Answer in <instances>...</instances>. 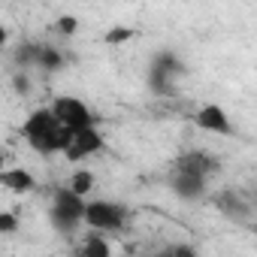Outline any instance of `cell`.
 <instances>
[{
  "mask_svg": "<svg viewBox=\"0 0 257 257\" xmlns=\"http://www.w3.org/2000/svg\"><path fill=\"white\" fill-rule=\"evenodd\" d=\"M0 182H4L10 191H16V194L34 188V176L28 170H4V173H0Z\"/></svg>",
  "mask_w": 257,
  "mask_h": 257,
  "instance_id": "obj_8",
  "label": "cell"
},
{
  "mask_svg": "<svg viewBox=\"0 0 257 257\" xmlns=\"http://www.w3.org/2000/svg\"><path fill=\"white\" fill-rule=\"evenodd\" d=\"M82 257H109V245H106L100 236H91V239H85V245H82Z\"/></svg>",
  "mask_w": 257,
  "mask_h": 257,
  "instance_id": "obj_11",
  "label": "cell"
},
{
  "mask_svg": "<svg viewBox=\"0 0 257 257\" xmlns=\"http://www.w3.org/2000/svg\"><path fill=\"white\" fill-rule=\"evenodd\" d=\"M7 43V28H0V46Z\"/></svg>",
  "mask_w": 257,
  "mask_h": 257,
  "instance_id": "obj_19",
  "label": "cell"
},
{
  "mask_svg": "<svg viewBox=\"0 0 257 257\" xmlns=\"http://www.w3.org/2000/svg\"><path fill=\"white\" fill-rule=\"evenodd\" d=\"M55 127H61L58 121H55V115H52V109H40V112H34L31 118H28V124H25V137L31 140V146H37L40 140H46Z\"/></svg>",
  "mask_w": 257,
  "mask_h": 257,
  "instance_id": "obj_4",
  "label": "cell"
},
{
  "mask_svg": "<svg viewBox=\"0 0 257 257\" xmlns=\"http://www.w3.org/2000/svg\"><path fill=\"white\" fill-rule=\"evenodd\" d=\"M197 124L206 127V131H215V134H230V121L221 106H203L197 115Z\"/></svg>",
  "mask_w": 257,
  "mask_h": 257,
  "instance_id": "obj_5",
  "label": "cell"
},
{
  "mask_svg": "<svg viewBox=\"0 0 257 257\" xmlns=\"http://www.w3.org/2000/svg\"><path fill=\"white\" fill-rule=\"evenodd\" d=\"M91 227L97 230H118L127 218V212L115 203H88L85 206V215H82Z\"/></svg>",
  "mask_w": 257,
  "mask_h": 257,
  "instance_id": "obj_2",
  "label": "cell"
},
{
  "mask_svg": "<svg viewBox=\"0 0 257 257\" xmlns=\"http://www.w3.org/2000/svg\"><path fill=\"white\" fill-rule=\"evenodd\" d=\"M37 64H40L43 70H58V67L64 64V58H61V52H58V49H49V46H40V55H37Z\"/></svg>",
  "mask_w": 257,
  "mask_h": 257,
  "instance_id": "obj_10",
  "label": "cell"
},
{
  "mask_svg": "<svg viewBox=\"0 0 257 257\" xmlns=\"http://www.w3.org/2000/svg\"><path fill=\"white\" fill-rule=\"evenodd\" d=\"M215 167H218V164H215V158H209V155H188V158L179 161V170H176V173H188V176L206 179V173H212Z\"/></svg>",
  "mask_w": 257,
  "mask_h": 257,
  "instance_id": "obj_6",
  "label": "cell"
},
{
  "mask_svg": "<svg viewBox=\"0 0 257 257\" xmlns=\"http://www.w3.org/2000/svg\"><path fill=\"white\" fill-rule=\"evenodd\" d=\"M19 227V218L10 215V212H0V233H13Z\"/></svg>",
  "mask_w": 257,
  "mask_h": 257,
  "instance_id": "obj_15",
  "label": "cell"
},
{
  "mask_svg": "<svg viewBox=\"0 0 257 257\" xmlns=\"http://www.w3.org/2000/svg\"><path fill=\"white\" fill-rule=\"evenodd\" d=\"M131 37H134V31H127V28H115V31H109V34H106V43H112V46H115V43H124V40H131Z\"/></svg>",
  "mask_w": 257,
  "mask_h": 257,
  "instance_id": "obj_14",
  "label": "cell"
},
{
  "mask_svg": "<svg viewBox=\"0 0 257 257\" xmlns=\"http://www.w3.org/2000/svg\"><path fill=\"white\" fill-rule=\"evenodd\" d=\"M91 188H94V176H91L88 170H82V173H76V176H73V194H76V197L88 194Z\"/></svg>",
  "mask_w": 257,
  "mask_h": 257,
  "instance_id": "obj_12",
  "label": "cell"
},
{
  "mask_svg": "<svg viewBox=\"0 0 257 257\" xmlns=\"http://www.w3.org/2000/svg\"><path fill=\"white\" fill-rule=\"evenodd\" d=\"M76 25H79V22H76L73 16H64V19H58V31H61V34H73V31H76Z\"/></svg>",
  "mask_w": 257,
  "mask_h": 257,
  "instance_id": "obj_16",
  "label": "cell"
},
{
  "mask_svg": "<svg viewBox=\"0 0 257 257\" xmlns=\"http://www.w3.org/2000/svg\"><path fill=\"white\" fill-rule=\"evenodd\" d=\"M55 209H61V212H67V215H73V218H79V221H82V215H85V203H82V197H76L73 191H58V194H55Z\"/></svg>",
  "mask_w": 257,
  "mask_h": 257,
  "instance_id": "obj_9",
  "label": "cell"
},
{
  "mask_svg": "<svg viewBox=\"0 0 257 257\" xmlns=\"http://www.w3.org/2000/svg\"><path fill=\"white\" fill-rule=\"evenodd\" d=\"M52 115H55V121H58L61 127H67V131H73V134L88 131V127L94 124V118H91L88 106H85V103H79L76 97H58V100H55V106H52Z\"/></svg>",
  "mask_w": 257,
  "mask_h": 257,
  "instance_id": "obj_1",
  "label": "cell"
},
{
  "mask_svg": "<svg viewBox=\"0 0 257 257\" xmlns=\"http://www.w3.org/2000/svg\"><path fill=\"white\" fill-rule=\"evenodd\" d=\"M203 182H206V179H200V176L176 173V179H173V188H176V194H182V197L194 200V197H200V194H203Z\"/></svg>",
  "mask_w": 257,
  "mask_h": 257,
  "instance_id": "obj_7",
  "label": "cell"
},
{
  "mask_svg": "<svg viewBox=\"0 0 257 257\" xmlns=\"http://www.w3.org/2000/svg\"><path fill=\"white\" fill-rule=\"evenodd\" d=\"M0 167H4V152H0Z\"/></svg>",
  "mask_w": 257,
  "mask_h": 257,
  "instance_id": "obj_20",
  "label": "cell"
},
{
  "mask_svg": "<svg viewBox=\"0 0 257 257\" xmlns=\"http://www.w3.org/2000/svg\"><path fill=\"white\" fill-rule=\"evenodd\" d=\"M173 257H197V254H194V248H188V245H182V248H179V251H176Z\"/></svg>",
  "mask_w": 257,
  "mask_h": 257,
  "instance_id": "obj_18",
  "label": "cell"
},
{
  "mask_svg": "<svg viewBox=\"0 0 257 257\" xmlns=\"http://www.w3.org/2000/svg\"><path fill=\"white\" fill-rule=\"evenodd\" d=\"M13 85H16V88H19V91L25 94V91H28V76H25V73H19V76L13 79Z\"/></svg>",
  "mask_w": 257,
  "mask_h": 257,
  "instance_id": "obj_17",
  "label": "cell"
},
{
  "mask_svg": "<svg viewBox=\"0 0 257 257\" xmlns=\"http://www.w3.org/2000/svg\"><path fill=\"white\" fill-rule=\"evenodd\" d=\"M52 224H55L58 230L70 233V230L79 224V218H73V215H67V212H61V209H52Z\"/></svg>",
  "mask_w": 257,
  "mask_h": 257,
  "instance_id": "obj_13",
  "label": "cell"
},
{
  "mask_svg": "<svg viewBox=\"0 0 257 257\" xmlns=\"http://www.w3.org/2000/svg\"><path fill=\"white\" fill-rule=\"evenodd\" d=\"M100 149H103V137L94 131V127H88V131L73 134V146L67 149V158H70V161H82V158H88V155H97Z\"/></svg>",
  "mask_w": 257,
  "mask_h": 257,
  "instance_id": "obj_3",
  "label": "cell"
}]
</instances>
